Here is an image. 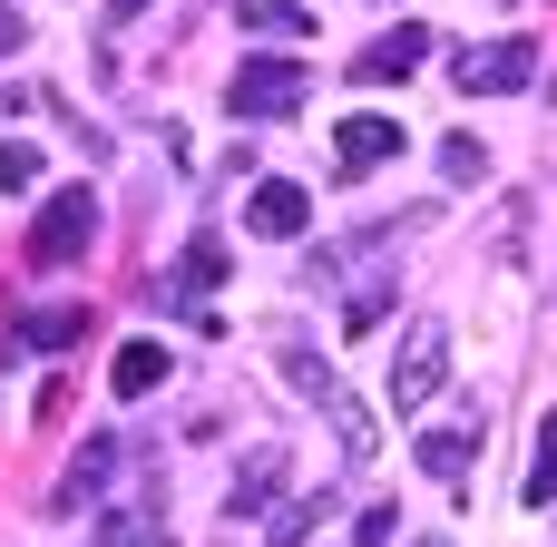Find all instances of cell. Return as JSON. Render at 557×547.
I'll list each match as a JSON object with an SVG mask.
<instances>
[{
	"label": "cell",
	"instance_id": "cell-21",
	"mask_svg": "<svg viewBox=\"0 0 557 547\" xmlns=\"http://www.w3.org/2000/svg\"><path fill=\"white\" fill-rule=\"evenodd\" d=\"M352 547H392V509H362V529H352Z\"/></svg>",
	"mask_w": 557,
	"mask_h": 547
},
{
	"label": "cell",
	"instance_id": "cell-8",
	"mask_svg": "<svg viewBox=\"0 0 557 547\" xmlns=\"http://www.w3.org/2000/svg\"><path fill=\"white\" fill-rule=\"evenodd\" d=\"M382 157H401V117H343V137H333V166H343V176H372Z\"/></svg>",
	"mask_w": 557,
	"mask_h": 547
},
{
	"label": "cell",
	"instance_id": "cell-12",
	"mask_svg": "<svg viewBox=\"0 0 557 547\" xmlns=\"http://www.w3.org/2000/svg\"><path fill=\"white\" fill-rule=\"evenodd\" d=\"M157 382H166V352H157V343H127V352L108 362V391H117V401H147Z\"/></svg>",
	"mask_w": 557,
	"mask_h": 547
},
{
	"label": "cell",
	"instance_id": "cell-3",
	"mask_svg": "<svg viewBox=\"0 0 557 547\" xmlns=\"http://www.w3.org/2000/svg\"><path fill=\"white\" fill-rule=\"evenodd\" d=\"M450 78H460V98H509V88L539 78V39H480V49L450 59Z\"/></svg>",
	"mask_w": 557,
	"mask_h": 547
},
{
	"label": "cell",
	"instance_id": "cell-1",
	"mask_svg": "<svg viewBox=\"0 0 557 547\" xmlns=\"http://www.w3.org/2000/svg\"><path fill=\"white\" fill-rule=\"evenodd\" d=\"M304 98H313V69H304V59H245L235 88H225L235 117H294Z\"/></svg>",
	"mask_w": 557,
	"mask_h": 547
},
{
	"label": "cell",
	"instance_id": "cell-16",
	"mask_svg": "<svg viewBox=\"0 0 557 547\" xmlns=\"http://www.w3.org/2000/svg\"><path fill=\"white\" fill-rule=\"evenodd\" d=\"M323 401H333V431H343V460H372V440H382V431H372V411H362V401H343V391H323Z\"/></svg>",
	"mask_w": 557,
	"mask_h": 547
},
{
	"label": "cell",
	"instance_id": "cell-17",
	"mask_svg": "<svg viewBox=\"0 0 557 547\" xmlns=\"http://www.w3.org/2000/svg\"><path fill=\"white\" fill-rule=\"evenodd\" d=\"M441 176H450V186H480V176H490L480 137H450V147H441Z\"/></svg>",
	"mask_w": 557,
	"mask_h": 547
},
{
	"label": "cell",
	"instance_id": "cell-20",
	"mask_svg": "<svg viewBox=\"0 0 557 547\" xmlns=\"http://www.w3.org/2000/svg\"><path fill=\"white\" fill-rule=\"evenodd\" d=\"M215 274H225V245H215V235H196V245H186V284H196V294H206V284H215Z\"/></svg>",
	"mask_w": 557,
	"mask_h": 547
},
{
	"label": "cell",
	"instance_id": "cell-11",
	"mask_svg": "<svg viewBox=\"0 0 557 547\" xmlns=\"http://www.w3.org/2000/svg\"><path fill=\"white\" fill-rule=\"evenodd\" d=\"M284 450H255L245 470H235V489H225V519H245V509H274V489H284Z\"/></svg>",
	"mask_w": 557,
	"mask_h": 547
},
{
	"label": "cell",
	"instance_id": "cell-6",
	"mask_svg": "<svg viewBox=\"0 0 557 547\" xmlns=\"http://www.w3.org/2000/svg\"><path fill=\"white\" fill-rule=\"evenodd\" d=\"M245 225H255V235H274V245H294V235L313 225V196H304L294 176H264V186H255V206H245Z\"/></svg>",
	"mask_w": 557,
	"mask_h": 547
},
{
	"label": "cell",
	"instance_id": "cell-4",
	"mask_svg": "<svg viewBox=\"0 0 557 547\" xmlns=\"http://www.w3.org/2000/svg\"><path fill=\"white\" fill-rule=\"evenodd\" d=\"M88 245H98V196H78V186L49 196L39 225H29V264H78Z\"/></svg>",
	"mask_w": 557,
	"mask_h": 547
},
{
	"label": "cell",
	"instance_id": "cell-9",
	"mask_svg": "<svg viewBox=\"0 0 557 547\" xmlns=\"http://www.w3.org/2000/svg\"><path fill=\"white\" fill-rule=\"evenodd\" d=\"M98 547H176V529L157 519V499H117L98 519Z\"/></svg>",
	"mask_w": 557,
	"mask_h": 547
},
{
	"label": "cell",
	"instance_id": "cell-10",
	"mask_svg": "<svg viewBox=\"0 0 557 547\" xmlns=\"http://www.w3.org/2000/svg\"><path fill=\"white\" fill-rule=\"evenodd\" d=\"M421 470H431V480H470V470H480V421L421 431Z\"/></svg>",
	"mask_w": 557,
	"mask_h": 547
},
{
	"label": "cell",
	"instance_id": "cell-18",
	"mask_svg": "<svg viewBox=\"0 0 557 547\" xmlns=\"http://www.w3.org/2000/svg\"><path fill=\"white\" fill-rule=\"evenodd\" d=\"M20 186H39V147L0 137V196H20Z\"/></svg>",
	"mask_w": 557,
	"mask_h": 547
},
{
	"label": "cell",
	"instance_id": "cell-23",
	"mask_svg": "<svg viewBox=\"0 0 557 547\" xmlns=\"http://www.w3.org/2000/svg\"><path fill=\"white\" fill-rule=\"evenodd\" d=\"M108 10H117V20H137V10H147V0H108Z\"/></svg>",
	"mask_w": 557,
	"mask_h": 547
},
{
	"label": "cell",
	"instance_id": "cell-19",
	"mask_svg": "<svg viewBox=\"0 0 557 547\" xmlns=\"http://www.w3.org/2000/svg\"><path fill=\"white\" fill-rule=\"evenodd\" d=\"M245 20H255V29H264V39H304V10H294V0H255V10H245Z\"/></svg>",
	"mask_w": 557,
	"mask_h": 547
},
{
	"label": "cell",
	"instance_id": "cell-22",
	"mask_svg": "<svg viewBox=\"0 0 557 547\" xmlns=\"http://www.w3.org/2000/svg\"><path fill=\"white\" fill-rule=\"evenodd\" d=\"M10 49H20V20H10V0H0V59H10Z\"/></svg>",
	"mask_w": 557,
	"mask_h": 547
},
{
	"label": "cell",
	"instance_id": "cell-7",
	"mask_svg": "<svg viewBox=\"0 0 557 547\" xmlns=\"http://www.w3.org/2000/svg\"><path fill=\"white\" fill-rule=\"evenodd\" d=\"M421 49H431V29H421V20H392V39H372V49L352 59V78H362V88H382V78H411V69H421Z\"/></svg>",
	"mask_w": 557,
	"mask_h": 547
},
{
	"label": "cell",
	"instance_id": "cell-2",
	"mask_svg": "<svg viewBox=\"0 0 557 547\" xmlns=\"http://www.w3.org/2000/svg\"><path fill=\"white\" fill-rule=\"evenodd\" d=\"M441 382H450V323H411L401 352H392V411L441 401Z\"/></svg>",
	"mask_w": 557,
	"mask_h": 547
},
{
	"label": "cell",
	"instance_id": "cell-5",
	"mask_svg": "<svg viewBox=\"0 0 557 547\" xmlns=\"http://www.w3.org/2000/svg\"><path fill=\"white\" fill-rule=\"evenodd\" d=\"M88 333V303H49V313H20L10 333H0V362H20V352H69Z\"/></svg>",
	"mask_w": 557,
	"mask_h": 547
},
{
	"label": "cell",
	"instance_id": "cell-15",
	"mask_svg": "<svg viewBox=\"0 0 557 547\" xmlns=\"http://www.w3.org/2000/svg\"><path fill=\"white\" fill-rule=\"evenodd\" d=\"M529 509H557V411L539 421V450H529Z\"/></svg>",
	"mask_w": 557,
	"mask_h": 547
},
{
	"label": "cell",
	"instance_id": "cell-14",
	"mask_svg": "<svg viewBox=\"0 0 557 547\" xmlns=\"http://www.w3.org/2000/svg\"><path fill=\"white\" fill-rule=\"evenodd\" d=\"M323 509H333V499H284V509L264 519V547H304L313 529H323Z\"/></svg>",
	"mask_w": 557,
	"mask_h": 547
},
{
	"label": "cell",
	"instance_id": "cell-13",
	"mask_svg": "<svg viewBox=\"0 0 557 547\" xmlns=\"http://www.w3.org/2000/svg\"><path fill=\"white\" fill-rule=\"evenodd\" d=\"M108 470H117V440H88V450L69 460V480H59V509H88V499L108 489Z\"/></svg>",
	"mask_w": 557,
	"mask_h": 547
}]
</instances>
